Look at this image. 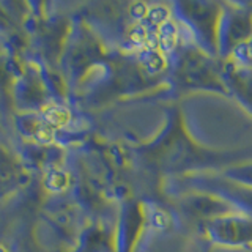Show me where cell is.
I'll use <instances>...</instances> for the list:
<instances>
[{"label":"cell","mask_w":252,"mask_h":252,"mask_svg":"<svg viewBox=\"0 0 252 252\" xmlns=\"http://www.w3.org/2000/svg\"><path fill=\"white\" fill-rule=\"evenodd\" d=\"M144 60H145V65L150 69H159L162 66V57H161V54L153 51V49H148L145 52Z\"/></svg>","instance_id":"obj_1"},{"label":"cell","mask_w":252,"mask_h":252,"mask_svg":"<svg viewBox=\"0 0 252 252\" xmlns=\"http://www.w3.org/2000/svg\"><path fill=\"white\" fill-rule=\"evenodd\" d=\"M248 51H249V55H252V39H251L249 44H248Z\"/></svg>","instance_id":"obj_4"},{"label":"cell","mask_w":252,"mask_h":252,"mask_svg":"<svg viewBox=\"0 0 252 252\" xmlns=\"http://www.w3.org/2000/svg\"><path fill=\"white\" fill-rule=\"evenodd\" d=\"M153 222L158 228H162L165 224V216L162 215V213H156V215L153 216Z\"/></svg>","instance_id":"obj_3"},{"label":"cell","mask_w":252,"mask_h":252,"mask_svg":"<svg viewBox=\"0 0 252 252\" xmlns=\"http://www.w3.org/2000/svg\"><path fill=\"white\" fill-rule=\"evenodd\" d=\"M147 14H148L150 22H153V24H164L165 19H167V10L162 6H155Z\"/></svg>","instance_id":"obj_2"}]
</instances>
